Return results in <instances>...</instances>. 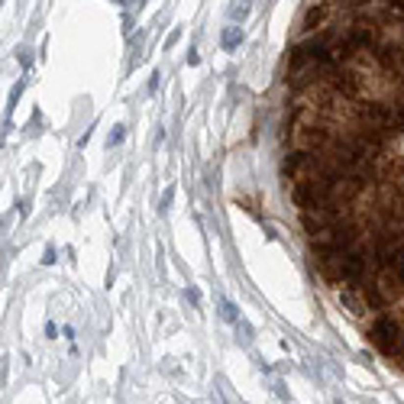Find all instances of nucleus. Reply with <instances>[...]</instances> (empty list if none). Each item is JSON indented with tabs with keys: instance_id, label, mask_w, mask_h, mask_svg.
<instances>
[{
	"instance_id": "nucleus-1",
	"label": "nucleus",
	"mask_w": 404,
	"mask_h": 404,
	"mask_svg": "<svg viewBox=\"0 0 404 404\" xmlns=\"http://www.w3.org/2000/svg\"><path fill=\"white\" fill-rule=\"evenodd\" d=\"M346 220H356L350 214V204H323V207H311V210H301V230L307 233V240H314V236L326 233V230H333V226L346 223Z\"/></svg>"
},
{
	"instance_id": "nucleus-2",
	"label": "nucleus",
	"mask_w": 404,
	"mask_h": 404,
	"mask_svg": "<svg viewBox=\"0 0 404 404\" xmlns=\"http://www.w3.org/2000/svg\"><path fill=\"white\" fill-rule=\"evenodd\" d=\"M220 42H223L226 52H230V49H236V46L242 42V29H240V26H226L223 36H220Z\"/></svg>"
},
{
	"instance_id": "nucleus-3",
	"label": "nucleus",
	"mask_w": 404,
	"mask_h": 404,
	"mask_svg": "<svg viewBox=\"0 0 404 404\" xmlns=\"http://www.w3.org/2000/svg\"><path fill=\"white\" fill-rule=\"evenodd\" d=\"M220 314H223L226 320H230V323H236V307L230 301H220Z\"/></svg>"
},
{
	"instance_id": "nucleus-4",
	"label": "nucleus",
	"mask_w": 404,
	"mask_h": 404,
	"mask_svg": "<svg viewBox=\"0 0 404 404\" xmlns=\"http://www.w3.org/2000/svg\"><path fill=\"white\" fill-rule=\"evenodd\" d=\"M123 136H126V130H123V126H117V130H113V136L107 139V146H120V142H123Z\"/></svg>"
}]
</instances>
